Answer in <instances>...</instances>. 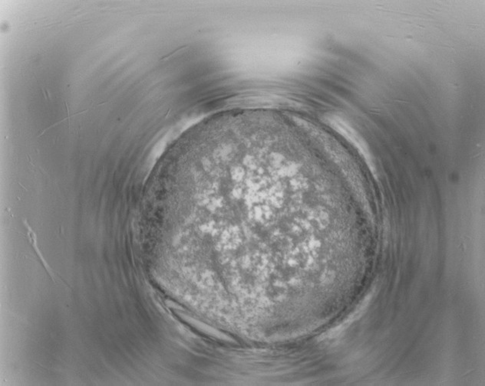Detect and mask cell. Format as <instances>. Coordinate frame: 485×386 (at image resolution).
Returning a JSON list of instances; mask_svg holds the SVG:
<instances>
[{
	"mask_svg": "<svg viewBox=\"0 0 485 386\" xmlns=\"http://www.w3.org/2000/svg\"><path fill=\"white\" fill-rule=\"evenodd\" d=\"M25 227L27 229V235H28V240H29L30 243H31L32 246H33V249L36 251V254H37L38 257H39V260L41 261L42 264H43V267H44L45 269L47 271L48 274L51 276L53 281H55V274H54L53 271H52V268H50L49 265H48L46 261L45 260L44 258H43V254H42L41 251H39V248H38L37 245V238H36V233L33 232V229L29 227L28 224L26 222L25 223Z\"/></svg>",
	"mask_w": 485,
	"mask_h": 386,
	"instance_id": "1",
	"label": "cell"
}]
</instances>
